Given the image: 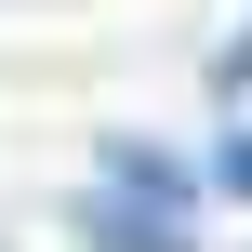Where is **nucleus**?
I'll return each instance as SVG.
<instances>
[{"label":"nucleus","mask_w":252,"mask_h":252,"mask_svg":"<svg viewBox=\"0 0 252 252\" xmlns=\"http://www.w3.org/2000/svg\"><path fill=\"white\" fill-rule=\"evenodd\" d=\"M226 186H239V199H252V146H226Z\"/></svg>","instance_id":"1"}]
</instances>
